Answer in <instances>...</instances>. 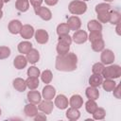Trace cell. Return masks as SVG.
I'll return each instance as SVG.
<instances>
[{
    "mask_svg": "<svg viewBox=\"0 0 121 121\" xmlns=\"http://www.w3.org/2000/svg\"><path fill=\"white\" fill-rule=\"evenodd\" d=\"M78 67V57L75 53L68 52L56 57L55 68L60 72H72Z\"/></svg>",
    "mask_w": 121,
    "mask_h": 121,
    "instance_id": "1",
    "label": "cell"
},
{
    "mask_svg": "<svg viewBox=\"0 0 121 121\" xmlns=\"http://www.w3.org/2000/svg\"><path fill=\"white\" fill-rule=\"evenodd\" d=\"M102 77L107 79H115L121 76V67L118 64H109V66L104 67L102 72Z\"/></svg>",
    "mask_w": 121,
    "mask_h": 121,
    "instance_id": "2",
    "label": "cell"
},
{
    "mask_svg": "<svg viewBox=\"0 0 121 121\" xmlns=\"http://www.w3.org/2000/svg\"><path fill=\"white\" fill-rule=\"evenodd\" d=\"M68 10L73 15H81L87 10V4L81 0H73L68 5Z\"/></svg>",
    "mask_w": 121,
    "mask_h": 121,
    "instance_id": "3",
    "label": "cell"
},
{
    "mask_svg": "<svg viewBox=\"0 0 121 121\" xmlns=\"http://www.w3.org/2000/svg\"><path fill=\"white\" fill-rule=\"evenodd\" d=\"M114 59H115V56H114V53L111 50V49H103L101 51V55H100V60L101 62L105 65H109V64H112L113 63L114 61Z\"/></svg>",
    "mask_w": 121,
    "mask_h": 121,
    "instance_id": "4",
    "label": "cell"
},
{
    "mask_svg": "<svg viewBox=\"0 0 121 121\" xmlns=\"http://www.w3.org/2000/svg\"><path fill=\"white\" fill-rule=\"evenodd\" d=\"M34 11H35L36 15H38L43 21H49L52 19V12L48 8L40 6V7L34 8Z\"/></svg>",
    "mask_w": 121,
    "mask_h": 121,
    "instance_id": "5",
    "label": "cell"
},
{
    "mask_svg": "<svg viewBox=\"0 0 121 121\" xmlns=\"http://www.w3.org/2000/svg\"><path fill=\"white\" fill-rule=\"evenodd\" d=\"M54 109V104L51 100H41V102L38 104V110H40L44 114H50Z\"/></svg>",
    "mask_w": 121,
    "mask_h": 121,
    "instance_id": "6",
    "label": "cell"
},
{
    "mask_svg": "<svg viewBox=\"0 0 121 121\" xmlns=\"http://www.w3.org/2000/svg\"><path fill=\"white\" fill-rule=\"evenodd\" d=\"M34 37H35L36 42L38 43H40V44H44L49 40V34H48V32L46 30H44V29H42V28L35 31Z\"/></svg>",
    "mask_w": 121,
    "mask_h": 121,
    "instance_id": "7",
    "label": "cell"
},
{
    "mask_svg": "<svg viewBox=\"0 0 121 121\" xmlns=\"http://www.w3.org/2000/svg\"><path fill=\"white\" fill-rule=\"evenodd\" d=\"M72 40L78 43V44H81V43H86V41L88 40V34L85 30H82V29H78L77 31H75V33L73 34L72 36Z\"/></svg>",
    "mask_w": 121,
    "mask_h": 121,
    "instance_id": "8",
    "label": "cell"
},
{
    "mask_svg": "<svg viewBox=\"0 0 121 121\" xmlns=\"http://www.w3.org/2000/svg\"><path fill=\"white\" fill-rule=\"evenodd\" d=\"M34 33H35L34 27L31 25L26 24V25H23L22 26V28H21L19 34L21 35L22 38H24L26 40H29L34 36Z\"/></svg>",
    "mask_w": 121,
    "mask_h": 121,
    "instance_id": "9",
    "label": "cell"
},
{
    "mask_svg": "<svg viewBox=\"0 0 121 121\" xmlns=\"http://www.w3.org/2000/svg\"><path fill=\"white\" fill-rule=\"evenodd\" d=\"M56 95V89L52 85H45L42 91V97L46 100H52Z\"/></svg>",
    "mask_w": 121,
    "mask_h": 121,
    "instance_id": "10",
    "label": "cell"
},
{
    "mask_svg": "<svg viewBox=\"0 0 121 121\" xmlns=\"http://www.w3.org/2000/svg\"><path fill=\"white\" fill-rule=\"evenodd\" d=\"M69 105V101L68 98L64 95H59L55 97V102H54V106H56L58 109L60 110H65L68 108Z\"/></svg>",
    "mask_w": 121,
    "mask_h": 121,
    "instance_id": "11",
    "label": "cell"
},
{
    "mask_svg": "<svg viewBox=\"0 0 121 121\" xmlns=\"http://www.w3.org/2000/svg\"><path fill=\"white\" fill-rule=\"evenodd\" d=\"M70 28V30H74V31H77L80 28L81 26V20L79 19V17H78L77 15H73V16H70L67 20V23H66Z\"/></svg>",
    "mask_w": 121,
    "mask_h": 121,
    "instance_id": "12",
    "label": "cell"
},
{
    "mask_svg": "<svg viewBox=\"0 0 121 121\" xmlns=\"http://www.w3.org/2000/svg\"><path fill=\"white\" fill-rule=\"evenodd\" d=\"M27 62L28 61L26 60V57H25L23 54L16 56L13 60V65L18 70H22V69L26 68V65H27Z\"/></svg>",
    "mask_w": 121,
    "mask_h": 121,
    "instance_id": "13",
    "label": "cell"
},
{
    "mask_svg": "<svg viewBox=\"0 0 121 121\" xmlns=\"http://www.w3.org/2000/svg\"><path fill=\"white\" fill-rule=\"evenodd\" d=\"M26 97H27V100L29 103H32V104H35V105H38L41 100H42V94L38 91H35V90H30L27 95H26Z\"/></svg>",
    "mask_w": 121,
    "mask_h": 121,
    "instance_id": "14",
    "label": "cell"
},
{
    "mask_svg": "<svg viewBox=\"0 0 121 121\" xmlns=\"http://www.w3.org/2000/svg\"><path fill=\"white\" fill-rule=\"evenodd\" d=\"M22 26H23V25H22L21 21L14 19V20H11V21L9 23V25H8V29H9V33L16 35V34H19V33H20V30H21V28H22Z\"/></svg>",
    "mask_w": 121,
    "mask_h": 121,
    "instance_id": "15",
    "label": "cell"
},
{
    "mask_svg": "<svg viewBox=\"0 0 121 121\" xmlns=\"http://www.w3.org/2000/svg\"><path fill=\"white\" fill-rule=\"evenodd\" d=\"M69 106L72 108H76V109L81 108L83 106V98L81 97V95L78 94L73 95L69 99Z\"/></svg>",
    "mask_w": 121,
    "mask_h": 121,
    "instance_id": "16",
    "label": "cell"
},
{
    "mask_svg": "<svg viewBox=\"0 0 121 121\" xmlns=\"http://www.w3.org/2000/svg\"><path fill=\"white\" fill-rule=\"evenodd\" d=\"M26 60L31 64L37 63L39 61V60H40V53H39V51L37 49H35V48H31L26 53Z\"/></svg>",
    "mask_w": 121,
    "mask_h": 121,
    "instance_id": "17",
    "label": "cell"
},
{
    "mask_svg": "<svg viewBox=\"0 0 121 121\" xmlns=\"http://www.w3.org/2000/svg\"><path fill=\"white\" fill-rule=\"evenodd\" d=\"M12 85H13V88L18 91V92H25L26 89L27 88L26 87V80L22 78H16L13 79L12 81Z\"/></svg>",
    "mask_w": 121,
    "mask_h": 121,
    "instance_id": "18",
    "label": "cell"
},
{
    "mask_svg": "<svg viewBox=\"0 0 121 121\" xmlns=\"http://www.w3.org/2000/svg\"><path fill=\"white\" fill-rule=\"evenodd\" d=\"M24 113L27 117H34L38 113V107L35 104L28 103L24 108Z\"/></svg>",
    "mask_w": 121,
    "mask_h": 121,
    "instance_id": "19",
    "label": "cell"
},
{
    "mask_svg": "<svg viewBox=\"0 0 121 121\" xmlns=\"http://www.w3.org/2000/svg\"><path fill=\"white\" fill-rule=\"evenodd\" d=\"M85 95L88 99H92V100H96L99 97V91L93 86H89L86 88L85 90Z\"/></svg>",
    "mask_w": 121,
    "mask_h": 121,
    "instance_id": "20",
    "label": "cell"
},
{
    "mask_svg": "<svg viewBox=\"0 0 121 121\" xmlns=\"http://www.w3.org/2000/svg\"><path fill=\"white\" fill-rule=\"evenodd\" d=\"M65 115H66V118L71 120V121H76L78 120L79 117H80V112L78 111V109H76V108H68V110L66 111L65 112Z\"/></svg>",
    "mask_w": 121,
    "mask_h": 121,
    "instance_id": "21",
    "label": "cell"
},
{
    "mask_svg": "<svg viewBox=\"0 0 121 121\" xmlns=\"http://www.w3.org/2000/svg\"><path fill=\"white\" fill-rule=\"evenodd\" d=\"M56 50H57L58 55H64L69 52L70 44H68L64 42H61V41H58V43L56 45Z\"/></svg>",
    "mask_w": 121,
    "mask_h": 121,
    "instance_id": "22",
    "label": "cell"
},
{
    "mask_svg": "<svg viewBox=\"0 0 121 121\" xmlns=\"http://www.w3.org/2000/svg\"><path fill=\"white\" fill-rule=\"evenodd\" d=\"M103 81V77L102 75H97V74H93L90 78H89V84L90 86H93V87H99L101 85Z\"/></svg>",
    "mask_w": 121,
    "mask_h": 121,
    "instance_id": "23",
    "label": "cell"
},
{
    "mask_svg": "<svg viewBox=\"0 0 121 121\" xmlns=\"http://www.w3.org/2000/svg\"><path fill=\"white\" fill-rule=\"evenodd\" d=\"M31 48H32V43L28 41H23V42L19 43L17 45V49H18L19 53H21L23 55L26 54Z\"/></svg>",
    "mask_w": 121,
    "mask_h": 121,
    "instance_id": "24",
    "label": "cell"
},
{
    "mask_svg": "<svg viewBox=\"0 0 121 121\" xmlns=\"http://www.w3.org/2000/svg\"><path fill=\"white\" fill-rule=\"evenodd\" d=\"M87 28L90 32L91 31H99V32H101L102 31V25L97 20H91L87 24Z\"/></svg>",
    "mask_w": 121,
    "mask_h": 121,
    "instance_id": "25",
    "label": "cell"
},
{
    "mask_svg": "<svg viewBox=\"0 0 121 121\" xmlns=\"http://www.w3.org/2000/svg\"><path fill=\"white\" fill-rule=\"evenodd\" d=\"M15 8L20 12H26L29 9V1H26V0H16Z\"/></svg>",
    "mask_w": 121,
    "mask_h": 121,
    "instance_id": "26",
    "label": "cell"
},
{
    "mask_svg": "<svg viewBox=\"0 0 121 121\" xmlns=\"http://www.w3.org/2000/svg\"><path fill=\"white\" fill-rule=\"evenodd\" d=\"M26 87L29 90H36L40 85L39 78H33V77H28L26 79Z\"/></svg>",
    "mask_w": 121,
    "mask_h": 121,
    "instance_id": "27",
    "label": "cell"
},
{
    "mask_svg": "<svg viewBox=\"0 0 121 121\" xmlns=\"http://www.w3.org/2000/svg\"><path fill=\"white\" fill-rule=\"evenodd\" d=\"M91 47L95 52H101L105 48V42L103 39H99L97 41L91 43Z\"/></svg>",
    "mask_w": 121,
    "mask_h": 121,
    "instance_id": "28",
    "label": "cell"
},
{
    "mask_svg": "<svg viewBox=\"0 0 121 121\" xmlns=\"http://www.w3.org/2000/svg\"><path fill=\"white\" fill-rule=\"evenodd\" d=\"M101 85H102L103 89L106 92H112V90L116 86V82L113 79H107V78H105V80L102 81Z\"/></svg>",
    "mask_w": 121,
    "mask_h": 121,
    "instance_id": "29",
    "label": "cell"
},
{
    "mask_svg": "<svg viewBox=\"0 0 121 121\" xmlns=\"http://www.w3.org/2000/svg\"><path fill=\"white\" fill-rule=\"evenodd\" d=\"M109 22L112 25H117L121 22V14L116 10H110V19Z\"/></svg>",
    "mask_w": 121,
    "mask_h": 121,
    "instance_id": "30",
    "label": "cell"
},
{
    "mask_svg": "<svg viewBox=\"0 0 121 121\" xmlns=\"http://www.w3.org/2000/svg\"><path fill=\"white\" fill-rule=\"evenodd\" d=\"M56 31H57L58 36H62V35H67V34H69L70 28H69V26H68V25H67L66 23H61V24L58 25Z\"/></svg>",
    "mask_w": 121,
    "mask_h": 121,
    "instance_id": "31",
    "label": "cell"
},
{
    "mask_svg": "<svg viewBox=\"0 0 121 121\" xmlns=\"http://www.w3.org/2000/svg\"><path fill=\"white\" fill-rule=\"evenodd\" d=\"M40 76H41L42 81L43 83H45V84L50 83L52 81V79H53V74H52V72L50 70H44V71H43Z\"/></svg>",
    "mask_w": 121,
    "mask_h": 121,
    "instance_id": "32",
    "label": "cell"
},
{
    "mask_svg": "<svg viewBox=\"0 0 121 121\" xmlns=\"http://www.w3.org/2000/svg\"><path fill=\"white\" fill-rule=\"evenodd\" d=\"M97 104L95 102V100H92V99H88L85 102V110L88 113H94V112L97 109Z\"/></svg>",
    "mask_w": 121,
    "mask_h": 121,
    "instance_id": "33",
    "label": "cell"
},
{
    "mask_svg": "<svg viewBox=\"0 0 121 121\" xmlns=\"http://www.w3.org/2000/svg\"><path fill=\"white\" fill-rule=\"evenodd\" d=\"M93 114V118L95 119V120H102V119H104L105 118V116H106V111L103 109V108H99V107H97V109L94 112V113H92Z\"/></svg>",
    "mask_w": 121,
    "mask_h": 121,
    "instance_id": "34",
    "label": "cell"
},
{
    "mask_svg": "<svg viewBox=\"0 0 121 121\" xmlns=\"http://www.w3.org/2000/svg\"><path fill=\"white\" fill-rule=\"evenodd\" d=\"M97 14V21L103 24H106L109 22L110 19V10L109 11H101L96 13Z\"/></svg>",
    "mask_w": 121,
    "mask_h": 121,
    "instance_id": "35",
    "label": "cell"
},
{
    "mask_svg": "<svg viewBox=\"0 0 121 121\" xmlns=\"http://www.w3.org/2000/svg\"><path fill=\"white\" fill-rule=\"evenodd\" d=\"M111 9H112L111 5L109 3L104 2V3L97 4L95 8V10L96 13H98V12H101V11H109V10H111Z\"/></svg>",
    "mask_w": 121,
    "mask_h": 121,
    "instance_id": "36",
    "label": "cell"
},
{
    "mask_svg": "<svg viewBox=\"0 0 121 121\" xmlns=\"http://www.w3.org/2000/svg\"><path fill=\"white\" fill-rule=\"evenodd\" d=\"M11 54V51H10V48L8 47V46H0V60H5V59H8Z\"/></svg>",
    "mask_w": 121,
    "mask_h": 121,
    "instance_id": "37",
    "label": "cell"
},
{
    "mask_svg": "<svg viewBox=\"0 0 121 121\" xmlns=\"http://www.w3.org/2000/svg\"><path fill=\"white\" fill-rule=\"evenodd\" d=\"M104 67H105V65L102 62H95L92 66V72H93V74L101 75L104 70Z\"/></svg>",
    "mask_w": 121,
    "mask_h": 121,
    "instance_id": "38",
    "label": "cell"
},
{
    "mask_svg": "<svg viewBox=\"0 0 121 121\" xmlns=\"http://www.w3.org/2000/svg\"><path fill=\"white\" fill-rule=\"evenodd\" d=\"M27 76L28 77H33V78H39L40 75H41V71L38 67L36 66H30L28 69H27V72H26Z\"/></svg>",
    "mask_w": 121,
    "mask_h": 121,
    "instance_id": "39",
    "label": "cell"
},
{
    "mask_svg": "<svg viewBox=\"0 0 121 121\" xmlns=\"http://www.w3.org/2000/svg\"><path fill=\"white\" fill-rule=\"evenodd\" d=\"M99 39H102V33L99 31H91L89 36H88V40L92 43L95 41H97Z\"/></svg>",
    "mask_w": 121,
    "mask_h": 121,
    "instance_id": "40",
    "label": "cell"
},
{
    "mask_svg": "<svg viewBox=\"0 0 121 121\" xmlns=\"http://www.w3.org/2000/svg\"><path fill=\"white\" fill-rule=\"evenodd\" d=\"M58 41L64 42V43H68V44H70V45H71V43H72V42H73L72 37H71L69 34H67V35H62V36H59Z\"/></svg>",
    "mask_w": 121,
    "mask_h": 121,
    "instance_id": "41",
    "label": "cell"
},
{
    "mask_svg": "<svg viewBox=\"0 0 121 121\" xmlns=\"http://www.w3.org/2000/svg\"><path fill=\"white\" fill-rule=\"evenodd\" d=\"M112 92H113V96H115L117 99H120V97H121V95H120V93H121V84L119 83L118 85H116L115 88L112 90Z\"/></svg>",
    "mask_w": 121,
    "mask_h": 121,
    "instance_id": "42",
    "label": "cell"
},
{
    "mask_svg": "<svg viewBox=\"0 0 121 121\" xmlns=\"http://www.w3.org/2000/svg\"><path fill=\"white\" fill-rule=\"evenodd\" d=\"M36 121H38V120H46V115L43 113V112H42V113H37L34 117H33Z\"/></svg>",
    "mask_w": 121,
    "mask_h": 121,
    "instance_id": "43",
    "label": "cell"
},
{
    "mask_svg": "<svg viewBox=\"0 0 121 121\" xmlns=\"http://www.w3.org/2000/svg\"><path fill=\"white\" fill-rule=\"evenodd\" d=\"M30 1V4L33 8H37V7H40L42 5V3L43 2V0H29Z\"/></svg>",
    "mask_w": 121,
    "mask_h": 121,
    "instance_id": "44",
    "label": "cell"
},
{
    "mask_svg": "<svg viewBox=\"0 0 121 121\" xmlns=\"http://www.w3.org/2000/svg\"><path fill=\"white\" fill-rule=\"evenodd\" d=\"M43 1L45 2V4L47 6H50V7H53V6L57 5L58 2H59V0H43Z\"/></svg>",
    "mask_w": 121,
    "mask_h": 121,
    "instance_id": "45",
    "label": "cell"
},
{
    "mask_svg": "<svg viewBox=\"0 0 121 121\" xmlns=\"http://www.w3.org/2000/svg\"><path fill=\"white\" fill-rule=\"evenodd\" d=\"M115 26H116V28H115L116 33H117V35H120V23H118V24L115 25Z\"/></svg>",
    "mask_w": 121,
    "mask_h": 121,
    "instance_id": "46",
    "label": "cell"
},
{
    "mask_svg": "<svg viewBox=\"0 0 121 121\" xmlns=\"http://www.w3.org/2000/svg\"><path fill=\"white\" fill-rule=\"evenodd\" d=\"M3 5H4V2H3L2 0H0V9H2V8H3Z\"/></svg>",
    "mask_w": 121,
    "mask_h": 121,
    "instance_id": "47",
    "label": "cell"
},
{
    "mask_svg": "<svg viewBox=\"0 0 121 121\" xmlns=\"http://www.w3.org/2000/svg\"><path fill=\"white\" fill-rule=\"evenodd\" d=\"M2 17H3V11H2V9H0V20L2 19Z\"/></svg>",
    "mask_w": 121,
    "mask_h": 121,
    "instance_id": "48",
    "label": "cell"
},
{
    "mask_svg": "<svg viewBox=\"0 0 121 121\" xmlns=\"http://www.w3.org/2000/svg\"><path fill=\"white\" fill-rule=\"evenodd\" d=\"M104 2H106V3H110V2H112L113 0H103Z\"/></svg>",
    "mask_w": 121,
    "mask_h": 121,
    "instance_id": "49",
    "label": "cell"
},
{
    "mask_svg": "<svg viewBox=\"0 0 121 121\" xmlns=\"http://www.w3.org/2000/svg\"><path fill=\"white\" fill-rule=\"evenodd\" d=\"M2 1H3L4 3H9V2L10 1V0H2Z\"/></svg>",
    "mask_w": 121,
    "mask_h": 121,
    "instance_id": "50",
    "label": "cell"
},
{
    "mask_svg": "<svg viewBox=\"0 0 121 121\" xmlns=\"http://www.w3.org/2000/svg\"><path fill=\"white\" fill-rule=\"evenodd\" d=\"M81 1H84L85 2V1H89V0H81Z\"/></svg>",
    "mask_w": 121,
    "mask_h": 121,
    "instance_id": "51",
    "label": "cell"
},
{
    "mask_svg": "<svg viewBox=\"0 0 121 121\" xmlns=\"http://www.w3.org/2000/svg\"><path fill=\"white\" fill-rule=\"evenodd\" d=\"M1 112H2V111H1V109H0V115H1Z\"/></svg>",
    "mask_w": 121,
    "mask_h": 121,
    "instance_id": "52",
    "label": "cell"
},
{
    "mask_svg": "<svg viewBox=\"0 0 121 121\" xmlns=\"http://www.w3.org/2000/svg\"><path fill=\"white\" fill-rule=\"evenodd\" d=\"M26 1H29V0H26Z\"/></svg>",
    "mask_w": 121,
    "mask_h": 121,
    "instance_id": "53",
    "label": "cell"
}]
</instances>
